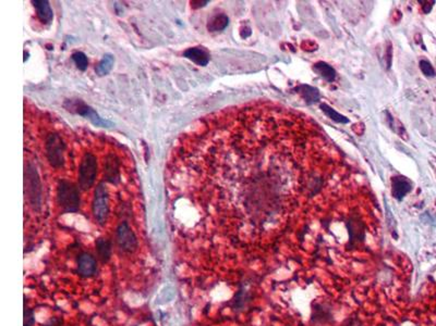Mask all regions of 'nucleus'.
Instances as JSON below:
<instances>
[{"mask_svg":"<svg viewBox=\"0 0 436 326\" xmlns=\"http://www.w3.org/2000/svg\"><path fill=\"white\" fill-rule=\"evenodd\" d=\"M345 226L348 233L346 250L355 251L363 247L366 241L367 225L358 207H354L348 214L345 220Z\"/></svg>","mask_w":436,"mask_h":326,"instance_id":"1","label":"nucleus"},{"mask_svg":"<svg viewBox=\"0 0 436 326\" xmlns=\"http://www.w3.org/2000/svg\"><path fill=\"white\" fill-rule=\"evenodd\" d=\"M56 199L64 213L79 212L81 205L79 185L67 179L60 180L56 188Z\"/></svg>","mask_w":436,"mask_h":326,"instance_id":"2","label":"nucleus"},{"mask_svg":"<svg viewBox=\"0 0 436 326\" xmlns=\"http://www.w3.org/2000/svg\"><path fill=\"white\" fill-rule=\"evenodd\" d=\"M44 150L46 160L53 169H61L65 166L68 147L58 132L47 133L44 138Z\"/></svg>","mask_w":436,"mask_h":326,"instance_id":"3","label":"nucleus"},{"mask_svg":"<svg viewBox=\"0 0 436 326\" xmlns=\"http://www.w3.org/2000/svg\"><path fill=\"white\" fill-rule=\"evenodd\" d=\"M108 183L112 184L109 181H107L104 176V180L99 183L95 190H94L92 199V213L100 226H105L110 213V197L108 187H107Z\"/></svg>","mask_w":436,"mask_h":326,"instance_id":"4","label":"nucleus"},{"mask_svg":"<svg viewBox=\"0 0 436 326\" xmlns=\"http://www.w3.org/2000/svg\"><path fill=\"white\" fill-rule=\"evenodd\" d=\"M97 157L91 151L84 152L79 166V179L78 185L80 189H90L96 181L97 176Z\"/></svg>","mask_w":436,"mask_h":326,"instance_id":"5","label":"nucleus"},{"mask_svg":"<svg viewBox=\"0 0 436 326\" xmlns=\"http://www.w3.org/2000/svg\"><path fill=\"white\" fill-rule=\"evenodd\" d=\"M116 243L119 250L123 254L132 255L136 253L139 248V240L138 237L134 233V230L131 228L128 221L120 222L115 233Z\"/></svg>","mask_w":436,"mask_h":326,"instance_id":"6","label":"nucleus"},{"mask_svg":"<svg viewBox=\"0 0 436 326\" xmlns=\"http://www.w3.org/2000/svg\"><path fill=\"white\" fill-rule=\"evenodd\" d=\"M310 323L314 326H326L335 323L334 308L327 301H313L311 304Z\"/></svg>","mask_w":436,"mask_h":326,"instance_id":"7","label":"nucleus"},{"mask_svg":"<svg viewBox=\"0 0 436 326\" xmlns=\"http://www.w3.org/2000/svg\"><path fill=\"white\" fill-rule=\"evenodd\" d=\"M254 293L251 287V283L249 281L241 282L239 284V288L236 291V294L230 299V301L228 302L230 309L233 312H243L245 309H247L250 303L253 301Z\"/></svg>","mask_w":436,"mask_h":326,"instance_id":"8","label":"nucleus"},{"mask_svg":"<svg viewBox=\"0 0 436 326\" xmlns=\"http://www.w3.org/2000/svg\"><path fill=\"white\" fill-rule=\"evenodd\" d=\"M67 104H69V106H66L67 110H69L71 112H76L80 115H82V117H85L86 119H89L94 125L96 126H109L110 123L108 121L103 120L102 118L99 117L97 114V112L92 109L90 106L85 105L83 101L81 100H71V101H67Z\"/></svg>","mask_w":436,"mask_h":326,"instance_id":"9","label":"nucleus"},{"mask_svg":"<svg viewBox=\"0 0 436 326\" xmlns=\"http://www.w3.org/2000/svg\"><path fill=\"white\" fill-rule=\"evenodd\" d=\"M98 272L97 259L89 253H82L78 256V274L82 278L94 277Z\"/></svg>","mask_w":436,"mask_h":326,"instance_id":"10","label":"nucleus"},{"mask_svg":"<svg viewBox=\"0 0 436 326\" xmlns=\"http://www.w3.org/2000/svg\"><path fill=\"white\" fill-rule=\"evenodd\" d=\"M95 251L97 260L100 263H108L112 256V241L105 237H98L95 240Z\"/></svg>","mask_w":436,"mask_h":326,"instance_id":"11","label":"nucleus"},{"mask_svg":"<svg viewBox=\"0 0 436 326\" xmlns=\"http://www.w3.org/2000/svg\"><path fill=\"white\" fill-rule=\"evenodd\" d=\"M392 186L394 198H396L398 201L404 199L407 194L410 193L412 189L411 183L406 178H402V176H396V178H394L392 181Z\"/></svg>","mask_w":436,"mask_h":326,"instance_id":"12","label":"nucleus"},{"mask_svg":"<svg viewBox=\"0 0 436 326\" xmlns=\"http://www.w3.org/2000/svg\"><path fill=\"white\" fill-rule=\"evenodd\" d=\"M183 57L201 66H205L210 62V54L202 47H193V48L186 49L183 52Z\"/></svg>","mask_w":436,"mask_h":326,"instance_id":"13","label":"nucleus"},{"mask_svg":"<svg viewBox=\"0 0 436 326\" xmlns=\"http://www.w3.org/2000/svg\"><path fill=\"white\" fill-rule=\"evenodd\" d=\"M32 3L36 10V15L39 21L44 24H50L53 19V13L49 3L46 2V0H34Z\"/></svg>","mask_w":436,"mask_h":326,"instance_id":"14","label":"nucleus"},{"mask_svg":"<svg viewBox=\"0 0 436 326\" xmlns=\"http://www.w3.org/2000/svg\"><path fill=\"white\" fill-rule=\"evenodd\" d=\"M296 91L298 92V94L301 95V97H302L306 101V104H308V105L317 103V101H319V99H320L319 90H317V88H314L312 86H308L305 84L299 85L296 88Z\"/></svg>","mask_w":436,"mask_h":326,"instance_id":"15","label":"nucleus"},{"mask_svg":"<svg viewBox=\"0 0 436 326\" xmlns=\"http://www.w3.org/2000/svg\"><path fill=\"white\" fill-rule=\"evenodd\" d=\"M228 24H229V18L224 13H220V15L214 16L210 20L209 23H207V30L210 32H220L225 30Z\"/></svg>","mask_w":436,"mask_h":326,"instance_id":"16","label":"nucleus"},{"mask_svg":"<svg viewBox=\"0 0 436 326\" xmlns=\"http://www.w3.org/2000/svg\"><path fill=\"white\" fill-rule=\"evenodd\" d=\"M113 64H115V58H113V56H111V54L107 53L96 65L95 72L98 76H105L107 74L110 73V71L113 67Z\"/></svg>","mask_w":436,"mask_h":326,"instance_id":"17","label":"nucleus"},{"mask_svg":"<svg viewBox=\"0 0 436 326\" xmlns=\"http://www.w3.org/2000/svg\"><path fill=\"white\" fill-rule=\"evenodd\" d=\"M313 70L318 74H320L324 79L330 82V83L334 82L335 77H336V72H335L334 67L331 66L330 64L323 62V61H320V62L315 63L313 66Z\"/></svg>","mask_w":436,"mask_h":326,"instance_id":"18","label":"nucleus"},{"mask_svg":"<svg viewBox=\"0 0 436 326\" xmlns=\"http://www.w3.org/2000/svg\"><path fill=\"white\" fill-rule=\"evenodd\" d=\"M320 108H321V110L323 111L328 118H330L331 120H333L334 122H336V123L346 124V123H348V122H349V120L346 117H344V115H341L337 111H335L333 108H331L330 106L326 105V104H321Z\"/></svg>","mask_w":436,"mask_h":326,"instance_id":"19","label":"nucleus"},{"mask_svg":"<svg viewBox=\"0 0 436 326\" xmlns=\"http://www.w3.org/2000/svg\"><path fill=\"white\" fill-rule=\"evenodd\" d=\"M72 60L75 61L76 65L78 66L79 70L81 71H85L87 69V66H89V59H87L86 54L81 52V51H77L72 54Z\"/></svg>","mask_w":436,"mask_h":326,"instance_id":"20","label":"nucleus"},{"mask_svg":"<svg viewBox=\"0 0 436 326\" xmlns=\"http://www.w3.org/2000/svg\"><path fill=\"white\" fill-rule=\"evenodd\" d=\"M36 323L35 320V311L34 309L29 308L26 303L24 304V322L23 326H34Z\"/></svg>","mask_w":436,"mask_h":326,"instance_id":"21","label":"nucleus"},{"mask_svg":"<svg viewBox=\"0 0 436 326\" xmlns=\"http://www.w3.org/2000/svg\"><path fill=\"white\" fill-rule=\"evenodd\" d=\"M419 64H420V69H421L422 73H423L425 76H427V77L435 76L434 67L432 66V64L430 62H428V61L421 60Z\"/></svg>","mask_w":436,"mask_h":326,"instance_id":"22","label":"nucleus"},{"mask_svg":"<svg viewBox=\"0 0 436 326\" xmlns=\"http://www.w3.org/2000/svg\"><path fill=\"white\" fill-rule=\"evenodd\" d=\"M341 326H362V321L358 315H350L341 324Z\"/></svg>","mask_w":436,"mask_h":326,"instance_id":"23","label":"nucleus"},{"mask_svg":"<svg viewBox=\"0 0 436 326\" xmlns=\"http://www.w3.org/2000/svg\"><path fill=\"white\" fill-rule=\"evenodd\" d=\"M41 326H64V318L61 316H51Z\"/></svg>","mask_w":436,"mask_h":326,"instance_id":"24","label":"nucleus"},{"mask_svg":"<svg viewBox=\"0 0 436 326\" xmlns=\"http://www.w3.org/2000/svg\"><path fill=\"white\" fill-rule=\"evenodd\" d=\"M420 4L422 5V9H423L424 13H430L435 2H420Z\"/></svg>","mask_w":436,"mask_h":326,"instance_id":"25","label":"nucleus"},{"mask_svg":"<svg viewBox=\"0 0 436 326\" xmlns=\"http://www.w3.org/2000/svg\"><path fill=\"white\" fill-rule=\"evenodd\" d=\"M207 4H210V2H209V0H206V2H191V6L193 7V8H194V9H198V8H202V7L206 6Z\"/></svg>","mask_w":436,"mask_h":326,"instance_id":"26","label":"nucleus"}]
</instances>
